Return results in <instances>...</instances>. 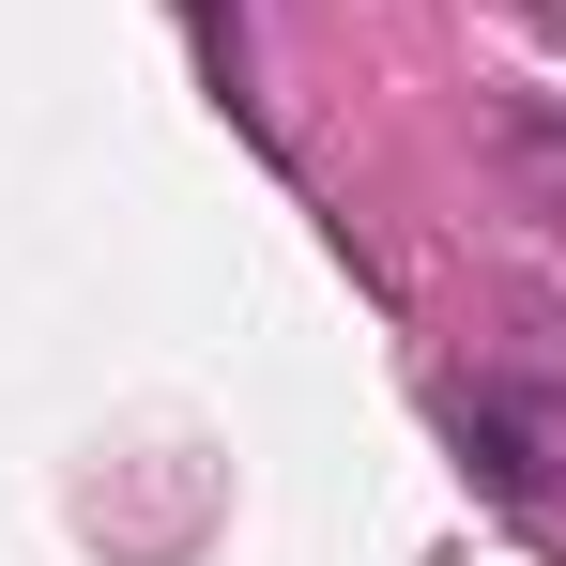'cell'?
<instances>
[{
	"label": "cell",
	"instance_id": "1",
	"mask_svg": "<svg viewBox=\"0 0 566 566\" xmlns=\"http://www.w3.org/2000/svg\"><path fill=\"white\" fill-rule=\"evenodd\" d=\"M444 429H460V460L490 474L505 505L552 521V490H566V398H536V382H474V398H444Z\"/></svg>",
	"mask_w": 566,
	"mask_h": 566
},
{
	"label": "cell",
	"instance_id": "2",
	"mask_svg": "<svg viewBox=\"0 0 566 566\" xmlns=\"http://www.w3.org/2000/svg\"><path fill=\"white\" fill-rule=\"evenodd\" d=\"M505 185H521V214L566 230V107H505Z\"/></svg>",
	"mask_w": 566,
	"mask_h": 566
},
{
	"label": "cell",
	"instance_id": "3",
	"mask_svg": "<svg viewBox=\"0 0 566 566\" xmlns=\"http://www.w3.org/2000/svg\"><path fill=\"white\" fill-rule=\"evenodd\" d=\"M552 536H566V490H552Z\"/></svg>",
	"mask_w": 566,
	"mask_h": 566
}]
</instances>
